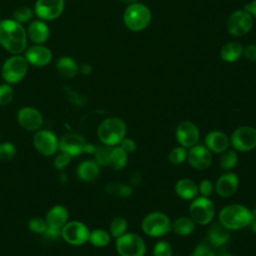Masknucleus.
<instances>
[{
  "label": "nucleus",
  "instance_id": "nucleus-28",
  "mask_svg": "<svg viewBox=\"0 0 256 256\" xmlns=\"http://www.w3.org/2000/svg\"><path fill=\"white\" fill-rule=\"evenodd\" d=\"M243 53V47L237 42H229L225 44L221 51L220 56L226 62H234L240 58Z\"/></svg>",
  "mask_w": 256,
  "mask_h": 256
},
{
  "label": "nucleus",
  "instance_id": "nucleus-22",
  "mask_svg": "<svg viewBox=\"0 0 256 256\" xmlns=\"http://www.w3.org/2000/svg\"><path fill=\"white\" fill-rule=\"evenodd\" d=\"M27 37L35 44H43L49 38V27L43 20L31 22L27 29Z\"/></svg>",
  "mask_w": 256,
  "mask_h": 256
},
{
  "label": "nucleus",
  "instance_id": "nucleus-21",
  "mask_svg": "<svg viewBox=\"0 0 256 256\" xmlns=\"http://www.w3.org/2000/svg\"><path fill=\"white\" fill-rule=\"evenodd\" d=\"M69 213L68 210L62 205H55L49 209L46 214L45 220L47 226L62 229L64 225L68 222Z\"/></svg>",
  "mask_w": 256,
  "mask_h": 256
},
{
  "label": "nucleus",
  "instance_id": "nucleus-49",
  "mask_svg": "<svg viewBox=\"0 0 256 256\" xmlns=\"http://www.w3.org/2000/svg\"><path fill=\"white\" fill-rule=\"evenodd\" d=\"M91 70H92V68H91V66H90L89 64H84V65L81 67V72H82L83 74H89V73L91 72Z\"/></svg>",
  "mask_w": 256,
  "mask_h": 256
},
{
  "label": "nucleus",
  "instance_id": "nucleus-4",
  "mask_svg": "<svg viewBox=\"0 0 256 256\" xmlns=\"http://www.w3.org/2000/svg\"><path fill=\"white\" fill-rule=\"evenodd\" d=\"M123 20L130 30L141 31L150 24L151 12L144 4L132 3L126 8Z\"/></svg>",
  "mask_w": 256,
  "mask_h": 256
},
{
  "label": "nucleus",
  "instance_id": "nucleus-39",
  "mask_svg": "<svg viewBox=\"0 0 256 256\" xmlns=\"http://www.w3.org/2000/svg\"><path fill=\"white\" fill-rule=\"evenodd\" d=\"M16 154V147L11 142H2L0 143V159L1 160H10Z\"/></svg>",
  "mask_w": 256,
  "mask_h": 256
},
{
  "label": "nucleus",
  "instance_id": "nucleus-9",
  "mask_svg": "<svg viewBox=\"0 0 256 256\" xmlns=\"http://www.w3.org/2000/svg\"><path fill=\"white\" fill-rule=\"evenodd\" d=\"M90 230L80 221H68L61 231V237L74 246H80L89 241Z\"/></svg>",
  "mask_w": 256,
  "mask_h": 256
},
{
  "label": "nucleus",
  "instance_id": "nucleus-14",
  "mask_svg": "<svg viewBox=\"0 0 256 256\" xmlns=\"http://www.w3.org/2000/svg\"><path fill=\"white\" fill-rule=\"evenodd\" d=\"M17 121L23 129L36 132L43 124V116L36 108L26 106L18 110Z\"/></svg>",
  "mask_w": 256,
  "mask_h": 256
},
{
  "label": "nucleus",
  "instance_id": "nucleus-37",
  "mask_svg": "<svg viewBox=\"0 0 256 256\" xmlns=\"http://www.w3.org/2000/svg\"><path fill=\"white\" fill-rule=\"evenodd\" d=\"M28 228L30 231L36 234H43L47 228V222L45 218L43 219L40 217H34L29 220Z\"/></svg>",
  "mask_w": 256,
  "mask_h": 256
},
{
  "label": "nucleus",
  "instance_id": "nucleus-40",
  "mask_svg": "<svg viewBox=\"0 0 256 256\" xmlns=\"http://www.w3.org/2000/svg\"><path fill=\"white\" fill-rule=\"evenodd\" d=\"M153 256H172V247L167 241H159L153 248Z\"/></svg>",
  "mask_w": 256,
  "mask_h": 256
},
{
  "label": "nucleus",
  "instance_id": "nucleus-29",
  "mask_svg": "<svg viewBox=\"0 0 256 256\" xmlns=\"http://www.w3.org/2000/svg\"><path fill=\"white\" fill-rule=\"evenodd\" d=\"M128 161V153L121 146H113L111 152L110 166L115 170L123 169Z\"/></svg>",
  "mask_w": 256,
  "mask_h": 256
},
{
  "label": "nucleus",
  "instance_id": "nucleus-47",
  "mask_svg": "<svg viewBox=\"0 0 256 256\" xmlns=\"http://www.w3.org/2000/svg\"><path fill=\"white\" fill-rule=\"evenodd\" d=\"M244 10H246L249 14L256 17V0H254L253 2H251L249 4H246L244 6Z\"/></svg>",
  "mask_w": 256,
  "mask_h": 256
},
{
  "label": "nucleus",
  "instance_id": "nucleus-12",
  "mask_svg": "<svg viewBox=\"0 0 256 256\" xmlns=\"http://www.w3.org/2000/svg\"><path fill=\"white\" fill-rule=\"evenodd\" d=\"M64 6V0H37L34 6V13L40 20L50 21L62 14Z\"/></svg>",
  "mask_w": 256,
  "mask_h": 256
},
{
  "label": "nucleus",
  "instance_id": "nucleus-48",
  "mask_svg": "<svg viewBox=\"0 0 256 256\" xmlns=\"http://www.w3.org/2000/svg\"><path fill=\"white\" fill-rule=\"evenodd\" d=\"M97 147H95L94 145L92 144H87L85 145V148H84V152H87V153H95Z\"/></svg>",
  "mask_w": 256,
  "mask_h": 256
},
{
  "label": "nucleus",
  "instance_id": "nucleus-10",
  "mask_svg": "<svg viewBox=\"0 0 256 256\" xmlns=\"http://www.w3.org/2000/svg\"><path fill=\"white\" fill-rule=\"evenodd\" d=\"M229 141L237 151H250L256 147V129L252 126H241L234 130Z\"/></svg>",
  "mask_w": 256,
  "mask_h": 256
},
{
  "label": "nucleus",
  "instance_id": "nucleus-35",
  "mask_svg": "<svg viewBox=\"0 0 256 256\" xmlns=\"http://www.w3.org/2000/svg\"><path fill=\"white\" fill-rule=\"evenodd\" d=\"M187 159V150L183 146H178L172 149L168 155V160L174 165H179Z\"/></svg>",
  "mask_w": 256,
  "mask_h": 256
},
{
  "label": "nucleus",
  "instance_id": "nucleus-2",
  "mask_svg": "<svg viewBox=\"0 0 256 256\" xmlns=\"http://www.w3.org/2000/svg\"><path fill=\"white\" fill-rule=\"evenodd\" d=\"M219 222L228 230H240L253 221L252 212L241 204H230L221 209Z\"/></svg>",
  "mask_w": 256,
  "mask_h": 256
},
{
  "label": "nucleus",
  "instance_id": "nucleus-1",
  "mask_svg": "<svg viewBox=\"0 0 256 256\" xmlns=\"http://www.w3.org/2000/svg\"><path fill=\"white\" fill-rule=\"evenodd\" d=\"M0 44L13 55H20L26 50L27 33L22 24L14 19L0 21Z\"/></svg>",
  "mask_w": 256,
  "mask_h": 256
},
{
  "label": "nucleus",
  "instance_id": "nucleus-51",
  "mask_svg": "<svg viewBox=\"0 0 256 256\" xmlns=\"http://www.w3.org/2000/svg\"><path fill=\"white\" fill-rule=\"evenodd\" d=\"M222 256H232V255H229V254H224V255H222Z\"/></svg>",
  "mask_w": 256,
  "mask_h": 256
},
{
  "label": "nucleus",
  "instance_id": "nucleus-18",
  "mask_svg": "<svg viewBox=\"0 0 256 256\" xmlns=\"http://www.w3.org/2000/svg\"><path fill=\"white\" fill-rule=\"evenodd\" d=\"M24 57L28 64L36 67H43L51 62L52 53L49 48L42 44H36L25 50Z\"/></svg>",
  "mask_w": 256,
  "mask_h": 256
},
{
  "label": "nucleus",
  "instance_id": "nucleus-31",
  "mask_svg": "<svg viewBox=\"0 0 256 256\" xmlns=\"http://www.w3.org/2000/svg\"><path fill=\"white\" fill-rule=\"evenodd\" d=\"M105 190L108 194L112 196H117V197H128L133 193L132 187L122 183H116V182L108 183L105 187Z\"/></svg>",
  "mask_w": 256,
  "mask_h": 256
},
{
  "label": "nucleus",
  "instance_id": "nucleus-25",
  "mask_svg": "<svg viewBox=\"0 0 256 256\" xmlns=\"http://www.w3.org/2000/svg\"><path fill=\"white\" fill-rule=\"evenodd\" d=\"M209 242L214 246H221L229 239V230L225 228L220 222L212 224L207 232Z\"/></svg>",
  "mask_w": 256,
  "mask_h": 256
},
{
  "label": "nucleus",
  "instance_id": "nucleus-43",
  "mask_svg": "<svg viewBox=\"0 0 256 256\" xmlns=\"http://www.w3.org/2000/svg\"><path fill=\"white\" fill-rule=\"evenodd\" d=\"M190 256H215V255L206 244L200 243L195 247L193 253Z\"/></svg>",
  "mask_w": 256,
  "mask_h": 256
},
{
  "label": "nucleus",
  "instance_id": "nucleus-34",
  "mask_svg": "<svg viewBox=\"0 0 256 256\" xmlns=\"http://www.w3.org/2000/svg\"><path fill=\"white\" fill-rule=\"evenodd\" d=\"M238 162V157L235 151L226 150L222 152V155L219 159V165L223 170L233 169Z\"/></svg>",
  "mask_w": 256,
  "mask_h": 256
},
{
  "label": "nucleus",
  "instance_id": "nucleus-5",
  "mask_svg": "<svg viewBox=\"0 0 256 256\" xmlns=\"http://www.w3.org/2000/svg\"><path fill=\"white\" fill-rule=\"evenodd\" d=\"M141 227L143 232L150 237H161L172 229L169 217L158 211L147 214L142 220Z\"/></svg>",
  "mask_w": 256,
  "mask_h": 256
},
{
  "label": "nucleus",
  "instance_id": "nucleus-6",
  "mask_svg": "<svg viewBox=\"0 0 256 256\" xmlns=\"http://www.w3.org/2000/svg\"><path fill=\"white\" fill-rule=\"evenodd\" d=\"M27 70L28 63L25 57L22 55H13L4 62L1 74L6 83L16 84L25 77Z\"/></svg>",
  "mask_w": 256,
  "mask_h": 256
},
{
  "label": "nucleus",
  "instance_id": "nucleus-30",
  "mask_svg": "<svg viewBox=\"0 0 256 256\" xmlns=\"http://www.w3.org/2000/svg\"><path fill=\"white\" fill-rule=\"evenodd\" d=\"M111 235L103 229H95L90 231L89 242L95 247H105L110 243Z\"/></svg>",
  "mask_w": 256,
  "mask_h": 256
},
{
  "label": "nucleus",
  "instance_id": "nucleus-15",
  "mask_svg": "<svg viewBox=\"0 0 256 256\" xmlns=\"http://www.w3.org/2000/svg\"><path fill=\"white\" fill-rule=\"evenodd\" d=\"M175 135L180 146L185 148H191L196 145L200 136L197 126L191 121H183L179 123L176 127Z\"/></svg>",
  "mask_w": 256,
  "mask_h": 256
},
{
  "label": "nucleus",
  "instance_id": "nucleus-45",
  "mask_svg": "<svg viewBox=\"0 0 256 256\" xmlns=\"http://www.w3.org/2000/svg\"><path fill=\"white\" fill-rule=\"evenodd\" d=\"M61 231L62 229H58V228H53V227H49L47 226L45 232L43 233V235L45 236V238L54 240V239H58L59 237H61Z\"/></svg>",
  "mask_w": 256,
  "mask_h": 256
},
{
  "label": "nucleus",
  "instance_id": "nucleus-11",
  "mask_svg": "<svg viewBox=\"0 0 256 256\" xmlns=\"http://www.w3.org/2000/svg\"><path fill=\"white\" fill-rule=\"evenodd\" d=\"M33 144L43 156H52L59 149V139L50 130H37L33 137Z\"/></svg>",
  "mask_w": 256,
  "mask_h": 256
},
{
  "label": "nucleus",
  "instance_id": "nucleus-19",
  "mask_svg": "<svg viewBox=\"0 0 256 256\" xmlns=\"http://www.w3.org/2000/svg\"><path fill=\"white\" fill-rule=\"evenodd\" d=\"M238 185V176L233 172H226L217 179L215 184V190L220 197L227 198L232 196L237 191Z\"/></svg>",
  "mask_w": 256,
  "mask_h": 256
},
{
  "label": "nucleus",
  "instance_id": "nucleus-33",
  "mask_svg": "<svg viewBox=\"0 0 256 256\" xmlns=\"http://www.w3.org/2000/svg\"><path fill=\"white\" fill-rule=\"evenodd\" d=\"M112 148L113 146H108V145L97 147L94 154H95V162L99 166H110Z\"/></svg>",
  "mask_w": 256,
  "mask_h": 256
},
{
  "label": "nucleus",
  "instance_id": "nucleus-17",
  "mask_svg": "<svg viewBox=\"0 0 256 256\" xmlns=\"http://www.w3.org/2000/svg\"><path fill=\"white\" fill-rule=\"evenodd\" d=\"M187 160L194 169L204 170L210 166L212 156L207 147L194 145L187 152Z\"/></svg>",
  "mask_w": 256,
  "mask_h": 256
},
{
  "label": "nucleus",
  "instance_id": "nucleus-38",
  "mask_svg": "<svg viewBox=\"0 0 256 256\" xmlns=\"http://www.w3.org/2000/svg\"><path fill=\"white\" fill-rule=\"evenodd\" d=\"M14 96V91L10 84L4 83L0 85V105L6 106L8 105Z\"/></svg>",
  "mask_w": 256,
  "mask_h": 256
},
{
  "label": "nucleus",
  "instance_id": "nucleus-13",
  "mask_svg": "<svg viewBox=\"0 0 256 256\" xmlns=\"http://www.w3.org/2000/svg\"><path fill=\"white\" fill-rule=\"evenodd\" d=\"M253 20L251 14L246 10L233 12L227 20V29L233 36H243L252 28Z\"/></svg>",
  "mask_w": 256,
  "mask_h": 256
},
{
  "label": "nucleus",
  "instance_id": "nucleus-42",
  "mask_svg": "<svg viewBox=\"0 0 256 256\" xmlns=\"http://www.w3.org/2000/svg\"><path fill=\"white\" fill-rule=\"evenodd\" d=\"M213 183L209 179H203L198 185V190L201 196L209 197L213 191Z\"/></svg>",
  "mask_w": 256,
  "mask_h": 256
},
{
  "label": "nucleus",
  "instance_id": "nucleus-36",
  "mask_svg": "<svg viewBox=\"0 0 256 256\" xmlns=\"http://www.w3.org/2000/svg\"><path fill=\"white\" fill-rule=\"evenodd\" d=\"M32 16L33 11L29 7H19L13 12V19L20 24L28 22L32 18Z\"/></svg>",
  "mask_w": 256,
  "mask_h": 256
},
{
  "label": "nucleus",
  "instance_id": "nucleus-32",
  "mask_svg": "<svg viewBox=\"0 0 256 256\" xmlns=\"http://www.w3.org/2000/svg\"><path fill=\"white\" fill-rule=\"evenodd\" d=\"M128 228L127 220L123 217H115L109 226L110 235L114 238H118L126 233Z\"/></svg>",
  "mask_w": 256,
  "mask_h": 256
},
{
  "label": "nucleus",
  "instance_id": "nucleus-20",
  "mask_svg": "<svg viewBox=\"0 0 256 256\" xmlns=\"http://www.w3.org/2000/svg\"><path fill=\"white\" fill-rule=\"evenodd\" d=\"M229 139L225 133L219 130L210 131L205 137L206 147L210 152L222 153L228 149Z\"/></svg>",
  "mask_w": 256,
  "mask_h": 256
},
{
  "label": "nucleus",
  "instance_id": "nucleus-26",
  "mask_svg": "<svg viewBox=\"0 0 256 256\" xmlns=\"http://www.w3.org/2000/svg\"><path fill=\"white\" fill-rule=\"evenodd\" d=\"M56 69L60 76L64 78H72L78 72V65L74 59L68 56L60 57L56 63Z\"/></svg>",
  "mask_w": 256,
  "mask_h": 256
},
{
  "label": "nucleus",
  "instance_id": "nucleus-3",
  "mask_svg": "<svg viewBox=\"0 0 256 256\" xmlns=\"http://www.w3.org/2000/svg\"><path fill=\"white\" fill-rule=\"evenodd\" d=\"M127 127L125 122L118 117L103 120L97 129L99 140L108 146H117L125 138Z\"/></svg>",
  "mask_w": 256,
  "mask_h": 256
},
{
  "label": "nucleus",
  "instance_id": "nucleus-50",
  "mask_svg": "<svg viewBox=\"0 0 256 256\" xmlns=\"http://www.w3.org/2000/svg\"><path fill=\"white\" fill-rule=\"evenodd\" d=\"M122 2H125V3H129V2H132V1H134V0H121Z\"/></svg>",
  "mask_w": 256,
  "mask_h": 256
},
{
  "label": "nucleus",
  "instance_id": "nucleus-24",
  "mask_svg": "<svg viewBox=\"0 0 256 256\" xmlns=\"http://www.w3.org/2000/svg\"><path fill=\"white\" fill-rule=\"evenodd\" d=\"M99 165L93 160H85L81 162L76 170L77 176L84 182H91L99 175Z\"/></svg>",
  "mask_w": 256,
  "mask_h": 256
},
{
  "label": "nucleus",
  "instance_id": "nucleus-7",
  "mask_svg": "<svg viewBox=\"0 0 256 256\" xmlns=\"http://www.w3.org/2000/svg\"><path fill=\"white\" fill-rule=\"evenodd\" d=\"M115 247L120 256H143L146 251L144 240L136 233H125L116 238Z\"/></svg>",
  "mask_w": 256,
  "mask_h": 256
},
{
  "label": "nucleus",
  "instance_id": "nucleus-44",
  "mask_svg": "<svg viewBox=\"0 0 256 256\" xmlns=\"http://www.w3.org/2000/svg\"><path fill=\"white\" fill-rule=\"evenodd\" d=\"M127 153H131V152H134L137 148V145L135 143V141L131 138H124L120 144H119Z\"/></svg>",
  "mask_w": 256,
  "mask_h": 256
},
{
  "label": "nucleus",
  "instance_id": "nucleus-27",
  "mask_svg": "<svg viewBox=\"0 0 256 256\" xmlns=\"http://www.w3.org/2000/svg\"><path fill=\"white\" fill-rule=\"evenodd\" d=\"M171 228L179 236H188L194 231L195 222L190 217L182 216L174 220Z\"/></svg>",
  "mask_w": 256,
  "mask_h": 256
},
{
  "label": "nucleus",
  "instance_id": "nucleus-52",
  "mask_svg": "<svg viewBox=\"0 0 256 256\" xmlns=\"http://www.w3.org/2000/svg\"><path fill=\"white\" fill-rule=\"evenodd\" d=\"M0 21H1V20H0Z\"/></svg>",
  "mask_w": 256,
  "mask_h": 256
},
{
  "label": "nucleus",
  "instance_id": "nucleus-16",
  "mask_svg": "<svg viewBox=\"0 0 256 256\" xmlns=\"http://www.w3.org/2000/svg\"><path fill=\"white\" fill-rule=\"evenodd\" d=\"M85 139L75 133H68L59 139V150L71 157H76L84 152Z\"/></svg>",
  "mask_w": 256,
  "mask_h": 256
},
{
  "label": "nucleus",
  "instance_id": "nucleus-23",
  "mask_svg": "<svg viewBox=\"0 0 256 256\" xmlns=\"http://www.w3.org/2000/svg\"><path fill=\"white\" fill-rule=\"evenodd\" d=\"M176 194L184 200L195 199L199 193L198 185L191 179L182 178L178 180L175 184Z\"/></svg>",
  "mask_w": 256,
  "mask_h": 256
},
{
  "label": "nucleus",
  "instance_id": "nucleus-8",
  "mask_svg": "<svg viewBox=\"0 0 256 256\" xmlns=\"http://www.w3.org/2000/svg\"><path fill=\"white\" fill-rule=\"evenodd\" d=\"M190 218L199 225L209 224L215 214L213 202L208 197H197L193 199L189 207Z\"/></svg>",
  "mask_w": 256,
  "mask_h": 256
},
{
  "label": "nucleus",
  "instance_id": "nucleus-41",
  "mask_svg": "<svg viewBox=\"0 0 256 256\" xmlns=\"http://www.w3.org/2000/svg\"><path fill=\"white\" fill-rule=\"evenodd\" d=\"M71 156H69L68 154L66 153H63L61 152L59 155H57L53 161V164H54V167L57 169V170H63L64 168H66L70 161H71Z\"/></svg>",
  "mask_w": 256,
  "mask_h": 256
},
{
  "label": "nucleus",
  "instance_id": "nucleus-46",
  "mask_svg": "<svg viewBox=\"0 0 256 256\" xmlns=\"http://www.w3.org/2000/svg\"><path fill=\"white\" fill-rule=\"evenodd\" d=\"M244 56L250 61H256V45H249L244 50Z\"/></svg>",
  "mask_w": 256,
  "mask_h": 256
}]
</instances>
